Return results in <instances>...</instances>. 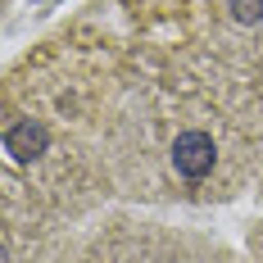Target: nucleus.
<instances>
[{
  "label": "nucleus",
  "instance_id": "nucleus-1",
  "mask_svg": "<svg viewBox=\"0 0 263 263\" xmlns=\"http://www.w3.org/2000/svg\"><path fill=\"white\" fill-rule=\"evenodd\" d=\"M213 159H218V150H213V141L204 132H182L173 141V168L182 173L186 182H204L213 173Z\"/></svg>",
  "mask_w": 263,
  "mask_h": 263
},
{
  "label": "nucleus",
  "instance_id": "nucleus-2",
  "mask_svg": "<svg viewBox=\"0 0 263 263\" xmlns=\"http://www.w3.org/2000/svg\"><path fill=\"white\" fill-rule=\"evenodd\" d=\"M46 145H50V132L41 127L36 118H18L14 127L5 132V150L18 159V163H32V159L46 155Z\"/></svg>",
  "mask_w": 263,
  "mask_h": 263
},
{
  "label": "nucleus",
  "instance_id": "nucleus-3",
  "mask_svg": "<svg viewBox=\"0 0 263 263\" xmlns=\"http://www.w3.org/2000/svg\"><path fill=\"white\" fill-rule=\"evenodd\" d=\"M232 9H236L240 23H259L263 18V0H232Z\"/></svg>",
  "mask_w": 263,
  "mask_h": 263
}]
</instances>
